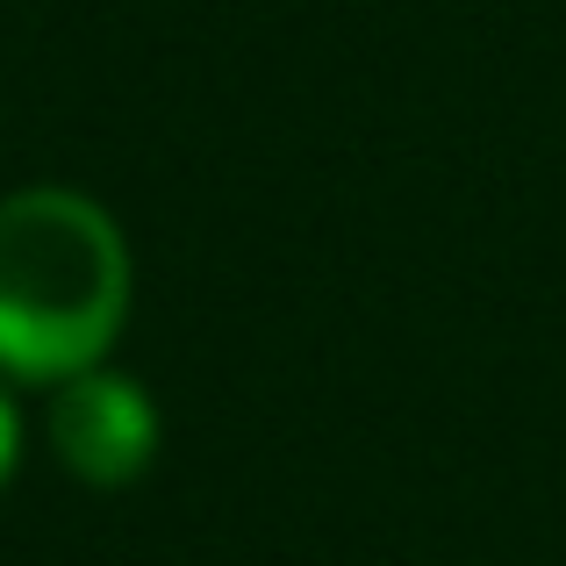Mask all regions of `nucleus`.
<instances>
[{
	"instance_id": "nucleus-3",
	"label": "nucleus",
	"mask_w": 566,
	"mask_h": 566,
	"mask_svg": "<svg viewBox=\"0 0 566 566\" xmlns=\"http://www.w3.org/2000/svg\"><path fill=\"white\" fill-rule=\"evenodd\" d=\"M14 452H22V416H14L8 387H0V488H8V473H14Z\"/></svg>"
},
{
	"instance_id": "nucleus-1",
	"label": "nucleus",
	"mask_w": 566,
	"mask_h": 566,
	"mask_svg": "<svg viewBox=\"0 0 566 566\" xmlns=\"http://www.w3.org/2000/svg\"><path fill=\"white\" fill-rule=\"evenodd\" d=\"M129 316V244L72 187L0 201V374L72 380L108 359Z\"/></svg>"
},
{
	"instance_id": "nucleus-2",
	"label": "nucleus",
	"mask_w": 566,
	"mask_h": 566,
	"mask_svg": "<svg viewBox=\"0 0 566 566\" xmlns=\"http://www.w3.org/2000/svg\"><path fill=\"white\" fill-rule=\"evenodd\" d=\"M51 444L86 488H129L158 452V409L129 374L86 366V374L57 380Z\"/></svg>"
}]
</instances>
